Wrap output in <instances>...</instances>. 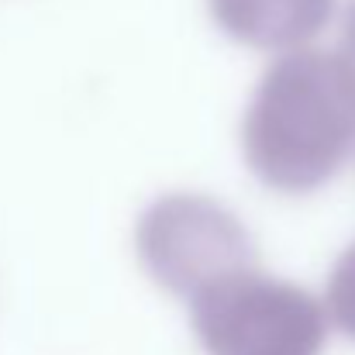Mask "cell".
Here are the masks:
<instances>
[{
    "mask_svg": "<svg viewBox=\"0 0 355 355\" xmlns=\"http://www.w3.org/2000/svg\"><path fill=\"white\" fill-rule=\"evenodd\" d=\"M355 141V87L338 55L279 52L262 73L245 118V166L276 193H311L345 162Z\"/></svg>",
    "mask_w": 355,
    "mask_h": 355,
    "instance_id": "6da1fadb",
    "label": "cell"
},
{
    "mask_svg": "<svg viewBox=\"0 0 355 355\" xmlns=\"http://www.w3.org/2000/svg\"><path fill=\"white\" fill-rule=\"evenodd\" d=\"M187 307L207 355H321L331 321L328 304L311 290L266 276L259 266L214 279Z\"/></svg>",
    "mask_w": 355,
    "mask_h": 355,
    "instance_id": "7a4b0ae2",
    "label": "cell"
},
{
    "mask_svg": "<svg viewBox=\"0 0 355 355\" xmlns=\"http://www.w3.org/2000/svg\"><path fill=\"white\" fill-rule=\"evenodd\" d=\"M141 269L183 300L214 279L259 266L252 232L232 207L204 193H166L145 207L135 228Z\"/></svg>",
    "mask_w": 355,
    "mask_h": 355,
    "instance_id": "3957f363",
    "label": "cell"
},
{
    "mask_svg": "<svg viewBox=\"0 0 355 355\" xmlns=\"http://www.w3.org/2000/svg\"><path fill=\"white\" fill-rule=\"evenodd\" d=\"M214 24L241 45L290 52L311 45L335 14V0H207Z\"/></svg>",
    "mask_w": 355,
    "mask_h": 355,
    "instance_id": "277c9868",
    "label": "cell"
},
{
    "mask_svg": "<svg viewBox=\"0 0 355 355\" xmlns=\"http://www.w3.org/2000/svg\"><path fill=\"white\" fill-rule=\"evenodd\" d=\"M328 314L331 321L355 338V245L335 262L331 279H328Z\"/></svg>",
    "mask_w": 355,
    "mask_h": 355,
    "instance_id": "5b68a950",
    "label": "cell"
},
{
    "mask_svg": "<svg viewBox=\"0 0 355 355\" xmlns=\"http://www.w3.org/2000/svg\"><path fill=\"white\" fill-rule=\"evenodd\" d=\"M338 62L349 76V83L355 87V0L345 14V31H342V52H338Z\"/></svg>",
    "mask_w": 355,
    "mask_h": 355,
    "instance_id": "8992f818",
    "label": "cell"
}]
</instances>
